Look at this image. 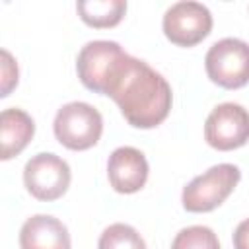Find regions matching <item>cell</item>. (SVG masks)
Instances as JSON below:
<instances>
[{"label":"cell","mask_w":249,"mask_h":249,"mask_svg":"<svg viewBox=\"0 0 249 249\" xmlns=\"http://www.w3.org/2000/svg\"><path fill=\"white\" fill-rule=\"evenodd\" d=\"M107 95L119 105L128 124L136 128H154L161 124L173 103L167 80L148 62L130 54L119 68Z\"/></svg>","instance_id":"obj_1"},{"label":"cell","mask_w":249,"mask_h":249,"mask_svg":"<svg viewBox=\"0 0 249 249\" xmlns=\"http://www.w3.org/2000/svg\"><path fill=\"white\" fill-rule=\"evenodd\" d=\"M53 130L64 148L76 152L89 150L101 138L103 117L86 101H70L56 111Z\"/></svg>","instance_id":"obj_2"},{"label":"cell","mask_w":249,"mask_h":249,"mask_svg":"<svg viewBox=\"0 0 249 249\" xmlns=\"http://www.w3.org/2000/svg\"><path fill=\"white\" fill-rule=\"evenodd\" d=\"M126 56L128 53L115 41H89L82 47L76 58L78 78L88 89L107 95V89Z\"/></svg>","instance_id":"obj_3"},{"label":"cell","mask_w":249,"mask_h":249,"mask_svg":"<svg viewBox=\"0 0 249 249\" xmlns=\"http://www.w3.org/2000/svg\"><path fill=\"white\" fill-rule=\"evenodd\" d=\"M241 171L233 163L212 165L202 175H196L183 189L181 202L187 212H210L218 208L237 187Z\"/></svg>","instance_id":"obj_4"},{"label":"cell","mask_w":249,"mask_h":249,"mask_svg":"<svg viewBox=\"0 0 249 249\" xmlns=\"http://www.w3.org/2000/svg\"><path fill=\"white\" fill-rule=\"evenodd\" d=\"M204 68L216 86L224 89L243 88L249 84V43L235 37L216 41L204 56Z\"/></svg>","instance_id":"obj_5"},{"label":"cell","mask_w":249,"mask_h":249,"mask_svg":"<svg viewBox=\"0 0 249 249\" xmlns=\"http://www.w3.org/2000/svg\"><path fill=\"white\" fill-rule=\"evenodd\" d=\"M70 165L51 152L35 154L31 160H27L23 167V183L25 189L35 196L37 200H56L60 198L68 187H70Z\"/></svg>","instance_id":"obj_6"},{"label":"cell","mask_w":249,"mask_h":249,"mask_svg":"<svg viewBox=\"0 0 249 249\" xmlns=\"http://www.w3.org/2000/svg\"><path fill=\"white\" fill-rule=\"evenodd\" d=\"M161 27L173 45L195 47L212 31V14L200 2H175L165 10Z\"/></svg>","instance_id":"obj_7"},{"label":"cell","mask_w":249,"mask_h":249,"mask_svg":"<svg viewBox=\"0 0 249 249\" xmlns=\"http://www.w3.org/2000/svg\"><path fill=\"white\" fill-rule=\"evenodd\" d=\"M204 140L220 152L237 150L249 140V111L239 103L216 105L204 123Z\"/></svg>","instance_id":"obj_8"},{"label":"cell","mask_w":249,"mask_h":249,"mask_svg":"<svg viewBox=\"0 0 249 249\" xmlns=\"http://www.w3.org/2000/svg\"><path fill=\"white\" fill-rule=\"evenodd\" d=\"M148 173L150 167L146 156L132 146H121L113 150L107 160V177L117 193H138L146 185Z\"/></svg>","instance_id":"obj_9"},{"label":"cell","mask_w":249,"mask_h":249,"mask_svg":"<svg viewBox=\"0 0 249 249\" xmlns=\"http://www.w3.org/2000/svg\"><path fill=\"white\" fill-rule=\"evenodd\" d=\"M68 228L54 216L35 214L27 218L19 230L21 249H70Z\"/></svg>","instance_id":"obj_10"},{"label":"cell","mask_w":249,"mask_h":249,"mask_svg":"<svg viewBox=\"0 0 249 249\" xmlns=\"http://www.w3.org/2000/svg\"><path fill=\"white\" fill-rule=\"evenodd\" d=\"M35 134V123L23 109H4L0 115V140H2V160H12L21 154Z\"/></svg>","instance_id":"obj_11"},{"label":"cell","mask_w":249,"mask_h":249,"mask_svg":"<svg viewBox=\"0 0 249 249\" xmlns=\"http://www.w3.org/2000/svg\"><path fill=\"white\" fill-rule=\"evenodd\" d=\"M76 10L86 25L95 29H105V27H115L123 19L126 12V2L124 0H88V2H78Z\"/></svg>","instance_id":"obj_12"},{"label":"cell","mask_w":249,"mask_h":249,"mask_svg":"<svg viewBox=\"0 0 249 249\" xmlns=\"http://www.w3.org/2000/svg\"><path fill=\"white\" fill-rule=\"evenodd\" d=\"M97 249H148L144 237L128 224L117 222L103 230Z\"/></svg>","instance_id":"obj_13"},{"label":"cell","mask_w":249,"mask_h":249,"mask_svg":"<svg viewBox=\"0 0 249 249\" xmlns=\"http://www.w3.org/2000/svg\"><path fill=\"white\" fill-rule=\"evenodd\" d=\"M171 249H222L218 235L208 226L183 228L171 241Z\"/></svg>","instance_id":"obj_14"},{"label":"cell","mask_w":249,"mask_h":249,"mask_svg":"<svg viewBox=\"0 0 249 249\" xmlns=\"http://www.w3.org/2000/svg\"><path fill=\"white\" fill-rule=\"evenodd\" d=\"M0 56H2V62H0V74H2V78H0V82H2V97H8L10 95V91L18 86V78H19V70H18V64H16V60H14V56L6 51V49H2V53H0Z\"/></svg>","instance_id":"obj_15"},{"label":"cell","mask_w":249,"mask_h":249,"mask_svg":"<svg viewBox=\"0 0 249 249\" xmlns=\"http://www.w3.org/2000/svg\"><path fill=\"white\" fill-rule=\"evenodd\" d=\"M233 249H249V218L239 222L233 231Z\"/></svg>","instance_id":"obj_16"}]
</instances>
